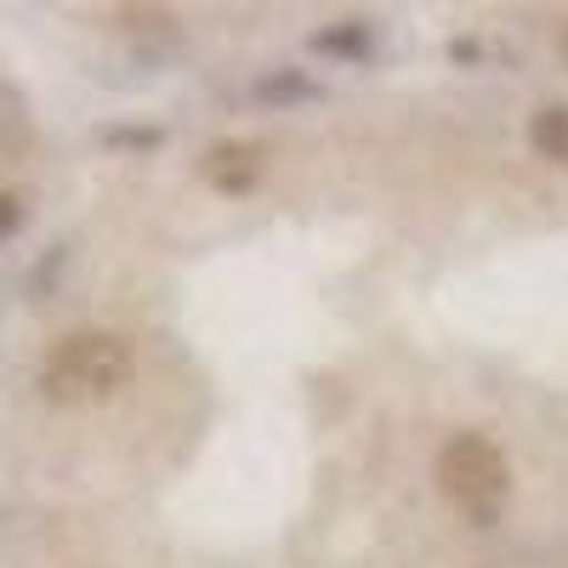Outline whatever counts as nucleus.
<instances>
[{
	"mask_svg": "<svg viewBox=\"0 0 568 568\" xmlns=\"http://www.w3.org/2000/svg\"><path fill=\"white\" fill-rule=\"evenodd\" d=\"M131 382V347L109 329H74L40 358V393L52 404H91Z\"/></svg>",
	"mask_w": 568,
	"mask_h": 568,
	"instance_id": "obj_1",
	"label": "nucleus"
},
{
	"mask_svg": "<svg viewBox=\"0 0 568 568\" xmlns=\"http://www.w3.org/2000/svg\"><path fill=\"white\" fill-rule=\"evenodd\" d=\"M438 484L471 524H495L500 506H506V489H511V471H506V460L489 438L460 433L438 455Z\"/></svg>",
	"mask_w": 568,
	"mask_h": 568,
	"instance_id": "obj_2",
	"label": "nucleus"
},
{
	"mask_svg": "<svg viewBox=\"0 0 568 568\" xmlns=\"http://www.w3.org/2000/svg\"><path fill=\"white\" fill-rule=\"evenodd\" d=\"M256 171H262V149H256V142H222V149H211V160H205V176L216 187H227V194L251 187Z\"/></svg>",
	"mask_w": 568,
	"mask_h": 568,
	"instance_id": "obj_3",
	"label": "nucleus"
},
{
	"mask_svg": "<svg viewBox=\"0 0 568 568\" xmlns=\"http://www.w3.org/2000/svg\"><path fill=\"white\" fill-rule=\"evenodd\" d=\"M529 142H535L546 160L568 165V109H540L535 125H529Z\"/></svg>",
	"mask_w": 568,
	"mask_h": 568,
	"instance_id": "obj_4",
	"label": "nucleus"
},
{
	"mask_svg": "<svg viewBox=\"0 0 568 568\" xmlns=\"http://www.w3.org/2000/svg\"><path fill=\"white\" fill-rule=\"evenodd\" d=\"M18 222H23L18 200H12V194H0V240H12V233H18Z\"/></svg>",
	"mask_w": 568,
	"mask_h": 568,
	"instance_id": "obj_5",
	"label": "nucleus"
}]
</instances>
